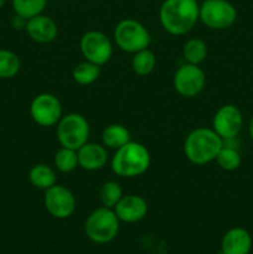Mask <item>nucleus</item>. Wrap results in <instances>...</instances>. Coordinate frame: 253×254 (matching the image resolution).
Instances as JSON below:
<instances>
[{
    "instance_id": "obj_3",
    "label": "nucleus",
    "mask_w": 253,
    "mask_h": 254,
    "mask_svg": "<svg viewBox=\"0 0 253 254\" xmlns=\"http://www.w3.org/2000/svg\"><path fill=\"white\" fill-rule=\"evenodd\" d=\"M150 153L146 146L130 140L117 149L112 158L111 168L117 176L133 179L143 175L150 166Z\"/></svg>"
},
{
    "instance_id": "obj_21",
    "label": "nucleus",
    "mask_w": 253,
    "mask_h": 254,
    "mask_svg": "<svg viewBox=\"0 0 253 254\" xmlns=\"http://www.w3.org/2000/svg\"><path fill=\"white\" fill-rule=\"evenodd\" d=\"M156 66V57L151 50L144 49L133 54L131 68L138 76H148L154 71Z\"/></svg>"
},
{
    "instance_id": "obj_25",
    "label": "nucleus",
    "mask_w": 253,
    "mask_h": 254,
    "mask_svg": "<svg viewBox=\"0 0 253 254\" xmlns=\"http://www.w3.org/2000/svg\"><path fill=\"white\" fill-rule=\"evenodd\" d=\"M21 62L19 56L9 50L0 49V78H12L19 73Z\"/></svg>"
},
{
    "instance_id": "obj_8",
    "label": "nucleus",
    "mask_w": 253,
    "mask_h": 254,
    "mask_svg": "<svg viewBox=\"0 0 253 254\" xmlns=\"http://www.w3.org/2000/svg\"><path fill=\"white\" fill-rule=\"evenodd\" d=\"M82 56L86 61L98 66L108 64L113 56V45L104 32L92 30L86 32L79 41Z\"/></svg>"
},
{
    "instance_id": "obj_24",
    "label": "nucleus",
    "mask_w": 253,
    "mask_h": 254,
    "mask_svg": "<svg viewBox=\"0 0 253 254\" xmlns=\"http://www.w3.org/2000/svg\"><path fill=\"white\" fill-rule=\"evenodd\" d=\"M54 164L55 168L60 173H72V171H74L78 168V155H77V150L61 146L56 151V154H55Z\"/></svg>"
},
{
    "instance_id": "obj_2",
    "label": "nucleus",
    "mask_w": 253,
    "mask_h": 254,
    "mask_svg": "<svg viewBox=\"0 0 253 254\" xmlns=\"http://www.w3.org/2000/svg\"><path fill=\"white\" fill-rule=\"evenodd\" d=\"M222 146V138L212 128L200 127L188 134L184 143V154L193 165H206L216 160Z\"/></svg>"
},
{
    "instance_id": "obj_16",
    "label": "nucleus",
    "mask_w": 253,
    "mask_h": 254,
    "mask_svg": "<svg viewBox=\"0 0 253 254\" xmlns=\"http://www.w3.org/2000/svg\"><path fill=\"white\" fill-rule=\"evenodd\" d=\"M252 250V237L242 227H233L223 235L221 241L222 254H248Z\"/></svg>"
},
{
    "instance_id": "obj_22",
    "label": "nucleus",
    "mask_w": 253,
    "mask_h": 254,
    "mask_svg": "<svg viewBox=\"0 0 253 254\" xmlns=\"http://www.w3.org/2000/svg\"><path fill=\"white\" fill-rule=\"evenodd\" d=\"M11 4L17 16L29 20L44 12L47 0H11Z\"/></svg>"
},
{
    "instance_id": "obj_9",
    "label": "nucleus",
    "mask_w": 253,
    "mask_h": 254,
    "mask_svg": "<svg viewBox=\"0 0 253 254\" xmlns=\"http://www.w3.org/2000/svg\"><path fill=\"white\" fill-rule=\"evenodd\" d=\"M206 84V74L198 64H184L176 69L173 78V86L176 93L185 98L197 97Z\"/></svg>"
},
{
    "instance_id": "obj_1",
    "label": "nucleus",
    "mask_w": 253,
    "mask_h": 254,
    "mask_svg": "<svg viewBox=\"0 0 253 254\" xmlns=\"http://www.w3.org/2000/svg\"><path fill=\"white\" fill-rule=\"evenodd\" d=\"M200 14L197 0H164L159 10V20L168 34L183 36L196 26Z\"/></svg>"
},
{
    "instance_id": "obj_20",
    "label": "nucleus",
    "mask_w": 253,
    "mask_h": 254,
    "mask_svg": "<svg viewBox=\"0 0 253 254\" xmlns=\"http://www.w3.org/2000/svg\"><path fill=\"white\" fill-rule=\"evenodd\" d=\"M99 76H101V66L86 61V60L74 66L72 71V78L81 86H89L94 83L99 78Z\"/></svg>"
},
{
    "instance_id": "obj_19",
    "label": "nucleus",
    "mask_w": 253,
    "mask_h": 254,
    "mask_svg": "<svg viewBox=\"0 0 253 254\" xmlns=\"http://www.w3.org/2000/svg\"><path fill=\"white\" fill-rule=\"evenodd\" d=\"M208 54V49L206 42L202 39H190L185 42L183 47V57L186 64H202Z\"/></svg>"
},
{
    "instance_id": "obj_14",
    "label": "nucleus",
    "mask_w": 253,
    "mask_h": 254,
    "mask_svg": "<svg viewBox=\"0 0 253 254\" xmlns=\"http://www.w3.org/2000/svg\"><path fill=\"white\" fill-rule=\"evenodd\" d=\"M25 30L30 39L37 44H50L55 41L59 35V27L55 20L44 14L26 20Z\"/></svg>"
},
{
    "instance_id": "obj_6",
    "label": "nucleus",
    "mask_w": 253,
    "mask_h": 254,
    "mask_svg": "<svg viewBox=\"0 0 253 254\" xmlns=\"http://www.w3.org/2000/svg\"><path fill=\"white\" fill-rule=\"evenodd\" d=\"M113 37L119 50L128 54L148 49L151 42L148 29L135 19L121 20L114 27Z\"/></svg>"
},
{
    "instance_id": "obj_26",
    "label": "nucleus",
    "mask_w": 253,
    "mask_h": 254,
    "mask_svg": "<svg viewBox=\"0 0 253 254\" xmlns=\"http://www.w3.org/2000/svg\"><path fill=\"white\" fill-rule=\"evenodd\" d=\"M123 196V190L117 181H106L99 189V201L104 207L114 208Z\"/></svg>"
},
{
    "instance_id": "obj_12",
    "label": "nucleus",
    "mask_w": 253,
    "mask_h": 254,
    "mask_svg": "<svg viewBox=\"0 0 253 254\" xmlns=\"http://www.w3.org/2000/svg\"><path fill=\"white\" fill-rule=\"evenodd\" d=\"M243 127V114L235 104L220 107L212 119V129L222 138L223 141L236 139Z\"/></svg>"
},
{
    "instance_id": "obj_15",
    "label": "nucleus",
    "mask_w": 253,
    "mask_h": 254,
    "mask_svg": "<svg viewBox=\"0 0 253 254\" xmlns=\"http://www.w3.org/2000/svg\"><path fill=\"white\" fill-rule=\"evenodd\" d=\"M78 166L86 171H97L108 163V151L103 144L86 143L77 150Z\"/></svg>"
},
{
    "instance_id": "obj_11",
    "label": "nucleus",
    "mask_w": 253,
    "mask_h": 254,
    "mask_svg": "<svg viewBox=\"0 0 253 254\" xmlns=\"http://www.w3.org/2000/svg\"><path fill=\"white\" fill-rule=\"evenodd\" d=\"M44 203L47 212L57 220L71 217L77 205L73 192L66 186L57 184L45 191Z\"/></svg>"
},
{
    "instance_id": "obj_23",
    "label": "nucleus",
    "mask_w": 253,
    "mask_h": 254,
    "mask_svg": "<svg viewBox=\"0 0 253 254\" xmlns=\"http://www.w3.org/2000/svg\"><path fill=\"white\" fill-rule=\"evenodd\" d=\"M215 161L222 170L235 171L241 166L242 158H241V154L238 151V149H236L235 146L227 145L223 141V146L221 148L217 156H216Z\"/></svg>"
},
{
    "instance_id": "obj_13",
    "label": "nucleus",
    "mask_w": 253,
    "mask_h": 254,
    "mask_svg": "<svg viewBox=\"0 0 253 254\" xmlns=\"http://www.w3.org/2000/svg\"><path fill=\"white\" fill-rule=\"evenodd\" d=\"M121 222L135 223L145 218L149 206L144 197L139 195H126L121 198L113 208Z\"/></svg>"
},
{
    "instance_id": "obj_7",
    "label": "nucleus",
    "mask_w": 253,
    "mask_h": 254,
    "mask_svg": "<svg viewBox=\"0 0 253 254\" xmlns=\"http://www.w3.org/2000/svg\"><path fill=\"white\" fill-rule=\"evenodd\" d=\"M198 19L211 30H227L237 19V10L228 0H203Z\"/></svg>"
},
{
    "instance_id": "obj_10",
    "label": "nucleus",
    "mask_w": 253,
    "mask_h": 254,
    "mask_svg": "<svg viewBox=\"0 0 253 254\" xmlns=\"http://www.w3.org/2000/svg\"><path fill=\"white\" fill-rule=\"evenodd\" d=\"M30 116L40 127L57 126L62 118V104L55 94L40 93L30 104Z\"/></svg>"
},
{
    "instance_id": "obj_18",
    "label": "nucleus",
    "mask_w": 253,
    "mask_h": 254,
    "mask_svg": "<svg viewBox=\"0 0 253 254\" xmlns=\"http://www.w3.org/2000/svg\"><path fill=\"white\" fill-rule=\"evenodd\" d=\"M128 141H130V133L122 124H111L102 131V144L107 149L117 150L126 145Z\"/></svg>"
},
{
    "instance_id": "obj_28",
    "label": "nucleus",
    "mask_w": 253,
    "mask_h": 254,
    "mask_svg": "<svg viewBox=\"0 0 253 254\" xmlns=\"http://www.w3.org/2000/svg\"><path fill=\"white\" fill-rule=\"evenodd\" d=\"M5 4H6V0H0V9H2Z\"/></svg>"
},
{
    "instance_id": "obj_27",
    "label": "nucleus",
    "mask_w": 253,
    "mask_h": 254,
    "mask_svg": "<svg viewBox=\"0 0 253 254\" xmlns=\"http://www.w3.org/2000/svg\"><path fill=\"white\" fill-rule=\"evenodd\" d=\"M248 133H250L251 139H252V141H253V116H252V118H251L250 123H248Z\"/></svg>"
},
{
    "instance_id": "obj_17",
    "label": "nucleus",
    "mask_w": 253,
    "mask_h": 254,
    "mask_svg": "<svg viewBox=\"0 0 253 254\" xmlns=\"http://www.w3.org/2000/svg\"><path fill=\"white\" fill-rule=\"evenodd\" d=\"M29 181L34 188L46 191L56 185L57 176L54 169L46 164H36L29 171Z\"/></svg>"
},
{
    "instance_id": "obj_5",
    "label": "nucleus",
    "mask_w": 253,
    "mask_h": 254,
    "mask_svg": "<svg viewBox=\"0 0 253 254\" xmlns=\"http://www.w3.org/2000/svg\"><path fill=\"white\" fill-rule=\"evenodd\" d=\"M89 134V123L79 113H68L62 116L56 127V136L60 145L73 150H78L81 146L88 143Z\"/></svg>"
},
{
    "instance_id": "obj_4",
    "label": "nucleus",
    "mask_w": 253,
    "mask_h": 254,
    "mask_svg": "<svg viewBox=\"0 0 253 254\" xmlns=\"http://www.w3.org/2000/svg\"><path fill=\"white\" fill-rule=\"evenodd\" d=\"M119 218L113 208L101 207L92 211L84 222V233L89 241L97 245L112 242L119 232Z\"/></svg>"
}]
</instances>
